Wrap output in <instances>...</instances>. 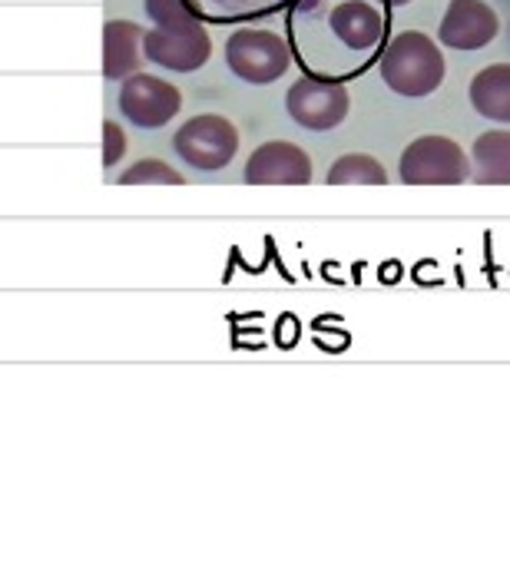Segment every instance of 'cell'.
Returning a JSON list of instances; mask_svg holds the SVG:
<instances>
[{"label": "cell", "mask_w": 510, "mask_h": 566, "mask_svg": "<svg viewBox=\"0 0 510 566\" xmlns=\"http://www.w3.org/2000/svg\"><path fill=\"white\" fill-rule=\"evenodd\" d=\"M475 176L468 153L451 136H418L398 159V179L405 186H461Z\"/></svg>", "instance_id": "5b68a950"}, {"label": "cell", "mask_w": 510, "mask_h": 566, "mask_svg": "<svg viewBox=\"0 0 510 566\" xmlns=\"http://www.w3.org/2000/svg\"><path fill=\"white\" fill-rule=\"evenodd\" d=\"M126 156V129L116 119L103 123V169H113Z\"/></svg>", "instance_id": "e0dca14e"}, {"label": "cell", "mask_w": 510, "mask_h": 566, "mask_svg": "<svg viewBox=\"0 0 510 566\" xmlns=\"http://www.w3.org/2000/svg\"><path fill=\"white\" fill-rule=\"evenodd\" d=\"M153 27L143 33V53L149 63L173 73H196L212 56V36L206 20L189 0H143Z\"/></svg>", "instance_id": "7a4b0ae2"}, {"label": "cell", "mask_w": 510, "mask_h": 566, "mask_svg": "<svg viewBox=\"0 0 510 566\" xmlns=\"http://www.w3.org/2000/svg\"><path fill=\"white\" fill-rule=\"evenodd\" d=\"M498 33H501V20L495 7L485 0H451L438 27V40L448 50H461V53L491 46Z\"/></svg>", "instance_id": "30bf717a"}, {"label": "cell", "mask_w": 510, "mask_h": 566, "mask_svg": "<svg viewBox=\"0 0 510 566\" xmlns=\"http://www.w3.org/2000/svg\"><path fill=\"white\" fill-rule=\"evenodd\" d=\"M392 3H395V7H408L412 0H392Z\"/></svg>", "instance_id": "ac0fdd59"}, {"label": "cell", "mask_w": 510, "mask_h": 566, "mask_svg": "<svg viewBox=\"0 0 510 566\" xmlns=\"http://www.w3.org/2000/svg\"><path fill=\"white\" fill-rule=\"evenodd\" d=\"M292 46L289 36H279L272 30L259 27H239L226 40V63L229 73L249 86H269L282 80L292 66Z\"/></svg>", "instance_id": "277c9868"}, {"label": "cell", "mask_w": 510, "mask_h": 566, "mask_svg": "<svg viewBox=\"0 0 510 566\" xmlns=\"http://www.w3.org/2000/svg\"><path fill=\"white\" fill-rule=\"evenodd\" d=\"M378 73L392 93L421 99V96H431L445 83L448 63H445L441 46L428 33L402 30L388 40V46L378 60Z\"/></svg>", "instance_id": "3957f363"}, {"label": "cell", "mask_w": 510, "mask_h": 566, "mask_svg": "<svg viewBox=\"0 0 510 566\" xmlns=\"http://www.w3.org/2000/svg\"><path fill=\"white\" fill-rule=\"evenodd\" d=\"M119 186H183V172H176L163 159H136L129 169L119 172Z\"/></svg>", "instance_id": "2e32d148"}, {"label": "cell", "mask_w": 510, "mask_h": 566, "mask_svg": "<svg viewBox=\"0 0 510 566\" xmlns=\"http://www.w3.org/2000/svg\"><path fill=\"white\" fill-rule=\"evenodd\" d=\"M173 149L176 156L199 172H219L226 169L236 153H239V129L232 119L219 116V113H199L189 116L176 136H173Z\"/></svg>", "instance_id": "8992f818"}, {"label": "cell", "mask_w": 510, "mask_h": 566, "mask_svg": "<svg viewBox=\"0 0 510 566\" xmlns=\"http://www.w3.org/2000/svg\"><path fill=\"white\" fill-rule=\"evenodd\" d=\"M325 182L329 186H385L388 169L368 153H345L329 166Z\"/></svg>", "instance_id": "9a60e30c"}, {"label": "cell", "mask_w": 510, "mask_h": 566, "mask_svg": "<svg viewBox=\"0 0 510 566\" xmlns=\"http://www.w3.org/2000/svg\"><path fill=\"white\" fill-rule=\"evenodd\" d=\"M468 99L478 116L491 123H510V63H491L475 73L468 86Z\"/></svg>", "instance_id": "7c38bea8"}, {"label": "cell", "mask_w": 510, "mask_h": 566, "mask_svg": "<svg viewBox=\"0 0 510 566\" xmlns=\"http://www.w3.org/2000/svg\"><path fill=\"white\" fill-rule=\"evenodd\" d=\"M348 109H352V96H348L345 83H339V80L302 73L285 90V113L292 116L295 126L312 129V133H329V129L342 126L348 119Z\"/></svg>", "instance_id": "52a82bcc"}, {"label": "cell", "mask_w": 510, "mask_h": 566, "mask_svg": "<svg viewBox=\"0 0 510 566\" xmlns=\"http://www.w3.org/2000/svg\"><path fill=\"white\" fill-rule=\"evenodd\" d=\"M392 0H295L285 33L295 66L348 83L382 60L392 33Z\"/></svg>", "instance_id": "6da1fadb"}, {"label": "cell", "mask_w": 510, "mask_h": 566, "mask_svg": "<svg viewBox=\"0 0 510 566\" xmlns=\"http://www.w3.org/2000/svg\"><path fill=\"white\" fill-rule=\"evenodd\" d=\"M312 176V156L289 139L262 143L242 169L246 186H309Z\"/></svg>", "instance_id": "9c48e42d"}, {"label": "cell", "mask_w": 510, "mask_h": 566, "mask_svg": "<svg viewBox=\"0 0 510 566\" xmlns=\"http://www.w3.org/2000/svg\"><path fill=\"white\" fill-rule=\"evenodd\" d=\"M116 103L126 123H133L136 129H163L166 123H173V116H179L183 93L153 73H133L119 83Z\"/></svg>", "instance_id": "ba28073f"}, {"label": "cell", "mask_w": 510, "mask_h": 566, "mask_svg": "<svg viewBox=\"0 0 510 566\" xmlns=\"http://www.w3.org/2000/svg\"><path fill=\"white\" fill-rule=\"evenodd\" d=\"M478 186H510V129H488L471 146Z\"/></svg>", "instance_id": "4fadbf2b"}, {"label": "cell", "mask_w": 510, "mask_h": 566, "mask_svg": "<svg viewBox=\"0 0 510 566\" xmlns=\"http://www.w3.org/2000/svg\"><path fill=\"white\" fill-rule=\"evenodd\" d=\"M143 27L133 20H106L103 23V76L123 83L126 76L139 73L143 63Z\"/></svg>", "instance_id": "8fae6325"}, {"label": "cell", "mask_w": 510, "mask_h": 566, "mask_svg": "<svg viewBox=\"0 0 510 566\" xmlns=\"http://www.w3.org/2000/svg\"><path fill=\"white\" fill-rule=\"evenodd\" d=\"M189 3L206 23H246L289 10L295 0H189Z\"/></svg>", "instance_id": "5bb4252c"}]
</instances>
